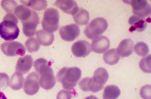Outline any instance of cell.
I'll use <instances>...</instances> for the list:
<instances>
[{
  "label": "cell",
  "mask_w": 151,
  "mask_h": 99,
  "mask_svg": "<svg viewBox=\"0 0 151 99\" xmlns=\"http://www.w3.org/2000/svg\"><path fill=\"white\" fill-rule=\"evenodd\" d=\"M34 67L36 73L40 76V86L47 90L54 88L56 84V78L52 69L51 68L50 62L43 58H39L34 63Z\"/></svg>",
  "instance_id": "cell-1"
},
{
  "label": "cell",
  "mask_w": 151,
  "mask_h": 99,
  "mask_svg": "<svg viewBox=\"0 0 151 99\" xmlns=\"http://www.w3.org/2000/svg\"><path fill=\"white\" fill-rule=\"evenodd\" d=\"M18 19L14 14H8L0 23V37L7 41H13L18 37Z\"/></svg>",
  "instance_id": "cell-2"
},
{
  "label": "cell",
  "mask_w": 151,
  "mask_h": 99,
  "mask_svg": "<svg viewBox=\"0 0 151 99\" xmlns=\"http://www.w3.org/2000/svg\"><path fill=\"white\" fill-rule=\"evenodd\" d=\"M81 78V71L79 67H65L58 72L57 79L62 84L65 90L74 88Z\"/></svg>",
  "instance_id": "cell-3"
},
{
  "label": "cell",
  "mask_w": 151,
  "mask_h": 99,
  "mask_svg": "<svg viewBox=\"0 0 151 99\" xmlns=\"http://www.w3.org/2000/svg\"><path fill=\"white\" fill-rule=\"evenodd\" d=\"M108 27V23L104 18H96L87 25L84 34L89 39H95L100 37Z\"/></svg>",
  "instance_id": "cell-4"
},
{
  "label": "cell",
  "mask_w": 151,
  "mask_h": 99,
  "mask_svg": "<svg viewBox=\"0 0 151 99\" xmlns=\"http://www.w3.org/2000/svg\"><path fill=\"white\" fill-rule=\"evenodd\" d=\"M59 26V13L57 9L48 8L44 13L42 20L43 30L52 33L57 30Z\"/></svg>",
  "instance_id": "cell-5"
},
{
  "label": "cell",
  "mask_w": 151,
  "mask_h": 99,
  "mask_svg": "<svg viewBox=\"0 0 151 99\" xmlns=\"http://www.w3.org/2000/svg\"><path fill=\"white\" fill-rule=\"evenodd\" d=\"M2 52L9 57L16 55L24 56L26 53V49L22 43L17 41H8L3 43L1 45Z\"/></svg>",
  "instance_id": "cell-6"
},
{
  "label": "cell",
  "mask_w": 151,
  "mask_h": 99,
  "mask_svg": "<svg viewBox=\"0 0 151 99\" xmlns=\"http://www.w3.org/2000/svg\"><path fill=\"white\" fill-rule=\"evenodd\" d=\"M40 76L36 72H32L26 78L24 84V90L28 95H35L39 91Z\"/></svg>",
  "instance_id": "cell-7"
},
{
  "label": "cell",
  "mask_w": 151,
  "mask_h": 99,
  "mask_svg": "<svg viewBox=\"0 0 151 99\" xmlns=\"http://www.w3.org/2000/svg\"><path fill=\"white\" fill-rule=\"evenodd\" d=\"M132 8V12L135 16L145 18L151 13V8L149 4L145 0H132L129 1Z\"/></svg>",
  "instance_id": "cell-8"
},
{
  "label": "cell",
  "mask_w": 151,
  "mask_h": 99,
  "mask_svg": "<svg viewBox=\"0 0 151 99\" xmlns=\"http://www.w3.org/2000/svg\"><path fill=\"white\" fill-rule=\"evenodd\" d=\"M39 22H40V18L38 13L33 10L30 18L22 23L23 33L26 37L31 38L36 35V28L38 25Z\"/></svg>",
  "instance_id": "cell-9"
},
{
  "label": "cell",
  "mask_w": 151,
  "mask_h": 99,
  "mask_svg": "<svg viewBox=\"0 0 151 99\" xmlns=\"http://www.w3.org/2000/svg\"><path fill=\"white\" fill-rule=\"evenodd\" d=\"M60 37L65 41H73L80 35L79 27L75 24L62 26L59 29Z\"/></svg>",
  "instance_id": "cell-10"
},
{
  "label": "cell",
  "mask_w": 151,
  "mask_h": 99,
  "mask_svg": "<svg viewBox=\"0 0 151 99\" xmlns=\"http://www.w3.org/2000/svg\"><path fill=\"white\" fill-rule=\"evenodd\" d=\"M73 54L77 57H83L91 52V44L86 40H79L75 42L71 47Z\"/></svg>",
  "instance_id": "cell-11"
},
{
  "label": "cell",
  "mask_w": 151,
  "mask_h": 99,
  "mask_svg": "<svg viewBox=\"0 0 151 99\" xmlns=\"http://www.w3.org/2000/svg\"><path fill=\"white\" fill-rule=\"evenodd\" d=\"M110 47V41L106 36H100L93 40L91 43V51L97 53H103Z\"/></svg>",
  "instance_id": "cell-12"
},
{
  "label": "cell",
  "mask_w": 151,
  "mask_h": 99,
  "mask_svg": "<svg viewBox=\"0 0 151 99\" xmlns=\"http://www.w3.org/2000/svg\"><path fill=\"white\" fill-rule=\"evenodd\" d=\"M55 6L64 12L71 14L73 16L75 15L79 9L76 1L73 0H57L55 3Z\"/></svg>",
  "instance_id": "cell-13"
},
{
  "label": "cell",
  "mask_w": 151,
  "mask_h": 99,
  "mask_svg": "<svg viewBox=\"0 0 151 99\" xmlns=\"http://www.w3.org/2000/svg\"><path fill=\"white\" fill-rule=\"evenodd\" d=\"M33 65V58L31 55H26L19 58L16 66V72L22 75L26 74L30 70Z\"/></svg>",
  "instance_id": "cell-14"
},
{
  "label": "cell",
  "mask_w": 151,
  "mask_h": 99,
  "mask_svg": "<svg viewBox=\"0 0 151 99\" xmlns=\"http://www.w3.org/2000/svg\"><path fill=\"white\" fill-rule=\"evenodd\" d=\"M134 43L131 39L126 38L122 40L118 47H117L116 51L119 56L122 57H127L132 54L134 51Z\"/></svg>",
  "instance_id": "cell-15"
},
{
  "label": "cell",
  "mask_w": 151,
  "mask_h": 99,
  "mask_svg": "<svg viewBox=\"0 0 151 99\" xmlns=\"http://www.w3.org/2000/svg\"><path fill=\"white\" fill-rule=\"evenodd\" d=\"M148 22H150L149 19L142 18L140 17L133 15L129 18L128 23L131 26L130 28V31L136 30L138 32H142L147 27V24Z\"/></svg>",
  "instance_id": "cell-16"
},
{
  "label": "cell",
  "mask_w": 151,
  "mask_h": 99,
  "mask_svg": "<svg viewBox=\"0 0 151 99\" xmlns=\"http://www.w3.org/2000/svg\"><path fill=\"white\" fill-rule=\"evenodd\" d=\"M79 86L83 91H91L93 92H97L100 91L102 90V88H104V86L97 84L92 78H85L82 79L79 82Z\"/></svg>",
  "instance_id": "cell-17"
},
{
  "label": "cell",
  "mask_w": 151,
  "mask_h": 99,
  "mask_svg": "<svg viewBox=\"0 0 151 99\" xmlns=\"http://www.w3.org/2000/svg\"><path fill=\"white\" fill-rule=\"evenodd\" d=\"M35 35L36 36V39L40 43V45L45 46V47L52 45L55 40L54 35L52 33H48L43 29L36 31Z\"/></svg>",
  "instance_id": "cell-18"
},
{
  "label": "cell",
  "mask_w": 151,
  "mask_h": 99,
  "mask_svg": "<svg viewBox=\"0 0 151 99\" xmlns=\"http://www.w3.org/2000/svg\"><path fill=\"white\" fill-rule=\"evenodd\" d=\"M33 9H31L24 5H19L16 8L14 11V14L18 19L19 18L21 22L23 23L30 18Z\"/></svg>",
  "instance_id": "cell-19"
},
{
  "label": "cell",
  "mask_w": 151,
  "mask_h": 99,
  "mask_svg": "<svg viewBox=\"0 0 151 99\" xmlns=\"http://www.w3.org/2000/svg\"><path fill=\"white\" fill-rule=\"evenodd\" d=\"M24 84V78L23 75L16 72L9 79V86L12 89L14 90H18L19 89L22 88Z\"/></svg>",
  "instance_id": "cell-20"
},
{
  "label": "cell",
  "mask_w": 151,
  "mask_h": 99,
  "mask_svg": "<svg viewBox=\"0 0 151 99\" xmlns=\"http://www.w3.org/2000/svg\"><path fill=\"white\" fill-rule=\"evenodd\" d=\"M92 78L97 84L104 86L109 78L108 72L104 67H99L95 71Z\"/></svg>",
  "instance_id": "cell-21"
},
{
  "label": "cell",
  "mask_w": 151,
  "mask_h": 99,
  "mask_svg": "<svg viewBox=\"0 0 151 99\" xmlns=\"http://www.w3.org/2000/svg\"><path fill=\"white\" fill-rule=\"evenodd\" d=\"M120 56L116 51V49H111L105 52L103 59L106 64L113 66L120 61Z\"/></svg>",
  "instance_id": "cell-22"
},
{
  "label": "cell",
  "mask_w": 151,
  "mask_h": 99,
  "mask_svg": "<svg viewBox=\"0 0 151 99\" xmlns=\"http://www.w3.org/2000/svg\"><path fill=\"white\" fill-rule=\"evenodd\" d=\"M24 6L30 8L33 10H42L47 6V1L45 0H28V1H20Z\"/></svg>",
  "instance_id": "cell-23"
},
{
  "label": "cell",
  "mask_w": 151,
  "mask_h": 99,
  "mask_svg": "<svg viewBox=\"0 0 151 99\" xmlns=\"http://www.w3.org/2000/svg\"><path fill=\"white\" fill-rule=\"evenodd\" d=\"M73 20L77 25H86L89 21V14L85 9H79V11L73 15Z\"/></svg>",
  "instance_id": "cell-24"
},
{
  "label": "cell",
  "mask_w": 151,
  "mask_h": 99,
  "mask_svg": "<svg viewBox=\"0 0 151 99\" xmlns=\"http://www.w3.org/2000/svg\"><path fill=\"white\" fill-rule=\"evenodd\" d=\"M120 95V88L115 85L107 86L104 88L103 94L104 99H117Z\"/></svg>",
  "instance_id": "cell-25"
},
{
  "label": "cell",
  "mask_w": 151,
  "mask_h": 99,
  "mask_svg": "<svg viewBox=\"0 0 151 99\" xmlns=\"http://www.w3.org/2000/svg\"><path fill=\"white\" fill-rule=\"evenodd\" d=\"M26 49L30 53H35L38 51L40 47V43L35 37H31L26 40L25 43Z\"/></svg>",
  "instance_id": "cell-26"
},
{
  "label": "cell",
  "mask_w": 151,
  "mask_h": 99,
  "mask_svg": "<svg viewBox=\"0 0 151 99\" xmlns=\"http://www.w3.org/2000/svg\"><path fill=\"white\" fill-rule=\"evenodd\" d=\"M134 51L139 56L145 57L148 53V52H149V48H148V46L147 43L140 42L136 43L134 46Z\"/></svg>",
  "instance_id": "cell-27"
},
{
  "label": "cell",
  "mask_w": 151,
  "mask_h": 99,
  "mask_svg": "<svg viewBox=\"0 0 151 99\" xmlns=\"http://www.w3.org/2000/svg\"><path fill=\"white\" fill-rule=\"evenodd\" d=\"M139 67L142 72L145 73H151V55H148L147 56L143 57L139 63Z\"/></svg>",
  "instance_id": "cell-28"
},
{
  "label": "cell",
  "mask_w": 151,
  "mask_h": 99,
  "mask_svg": "<svg viewBox=\"0 0 151 99\" xmlns=\"http://www.w3.org/2000/svg\"><path fill=\"white\" fill-rule=\"evenodd\" d=\"M1 5L4 10L8 14L14 13V11L18 6L17 2L15 1H10V0H4L1 1Z\"/></svg>",
  "instance_id": "cell-29"
},
{
  "label": "cell",
  "mask_w": 151,
  "mask_h": 99,
  "mask_svg": "<svg viewBox=\"0 0 151 99\" xmlns=\"http://www.w3.org/2000/svg\"><path fill=\"white\" fill-rule=\"evenodd\" d=\"M9 77L6 73H0V90H4L9 86Z\"/></svg>",
  "instance_id": "cell-30"
},
{
  "label": "cell",
  "mask_w": 151,
  "mask_h": 99,
  "mask_svg": "<svg viewBox=\"0 0 151 99\" xmlns=\"http://www.w3.org/2000/svg\"><path fill=\"white\" fill-rule=\"evenodd\" d=\"M140 95L142 99H151V86L147 84L142 86L140 90Z\"/></svg>",
  "instance_id": "cell-31"
},
{
  "label": "cell",
  "mask_w": 151,
  "mask_h": 99,
  "mask_svg": "<svg viewBox=\"0 0 151 99\" xmlns=\"http://www.w3.org/2000/svg\"><path fill=\"white\" fill-rule=\"evenodd\" d=\"M71 93L67 90H61L58 92L57 96V99H71Z\"/></svg>",
  "instance_id": "cell-32"
},
{
  "label": "cell",
  "mask_w": 151,
  "mask_h": 99,
  "mask_svg": "<svg viewBox=\"0 0 151 99\" xmlns=\"http://www.w3.org/2000/svg\"><path fill=\"white\" fill-rule=\"evenodd\" d=\"M85 99H98V98H97V96H96L91 95V96H87V97H86Z\"/></svg>",
  "instance_id": "cell-33"
},
{
  "label": "cell",
  "mask_w": 151,
  "mask_h": 99,
  "mask_svg": "<svg viewBox=\"0 0 151 99\" xmlns=\"http://www.w3.org/2000/svg\"><path fill=\"white\" fill-rule=\"evenodd\" d=\"M0 99H7L3 92H0Z\"/></svg>",
  "instance_id": "cell-34"
}]
</instances>
